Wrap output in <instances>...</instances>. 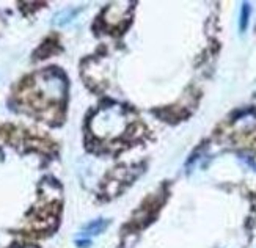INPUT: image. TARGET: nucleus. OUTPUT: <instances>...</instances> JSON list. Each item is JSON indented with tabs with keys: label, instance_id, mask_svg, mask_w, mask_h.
I'll use <instances>...</instances> for the list:
<instances>
[{
	"label": "nucleus",
	"instance_id": "1",
	"mask_svg": "<svg viewBox=\"0 0 256 248\" xmlns=\"http://www.w3.org/2000/svg\"><path fill=\"white\" fill-rule=\"evenodd\" d=\"M92 130L94 135L102 138H114L121 132H124L126 128V118L121 108H104L98 112V115L92 121Z\"/></svg>",
	"mask_w": 256,
	"mask_h": 248
},
{
	"label": "nucleus",
	"instance_id": "2",
	"mask_svg": "<svg viewBox=\"0 0 256 248\" xmlns=\"http://www.w3.org/2000/svg\"><path fill=\"white\" fill-rule=\"evenodd\" d=\"M124 4H115L110 6L107 11H106V19L110 24H118V22L123 19V13H126V8H121Z\"/></svg>",
	"mask_w": 256,
	"mask_h": 248
},
{
	"label": "nucleus",
	"instance_id": "3",
	"mask_svg": "<svg viewBox=\"0 0 256 248\" xmlns=\"http://www.w3.org/2000/svg\"><path fill=\"white\" fill-rule=\"evenodd\" d=\"M106 226H107V220H104V218L94 220V222H92V223H88V224H86L82 236H84L85 239H88V238H90V236L101 234V232L106 230Z\"/></svg>",
	"mask_w": 256,
	"mask_h": 248
},
{
	"label": "nucleus",
	"instance_id": "4",
	"mask_svg": "<svg viewBox=\"0 0 256 248\" xmlns=\"http://www.w3.org/2000/svg\"><path fill=\"white\" fill-rule=\"evenodd\" d=\"M247 18H248V6L244 5V10H242V20H240V27L246 28L247 26Z\"/></svg>",
	"mask_w": 256,
	"mask_h": 248
}]
</instances>
